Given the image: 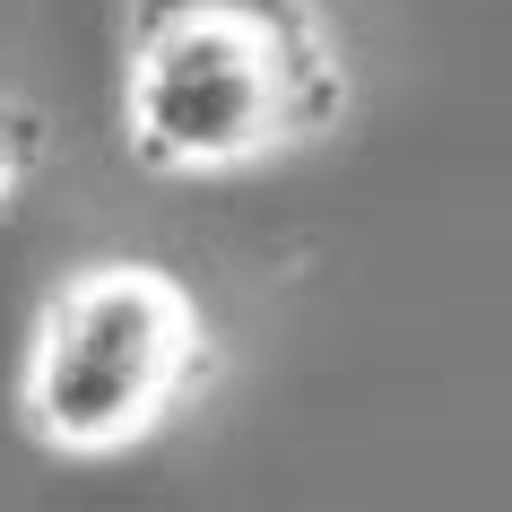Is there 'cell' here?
Returning a JSON list of instances; mask_svg holds the SVG:
<instances>
[{"mask_svg": "<svg viewBox=\"0 0 512 512\" xmlns=\"http://www.w3.org/2000/svg\"><path fill=\"white\" fill-rule=\"evenodd\" d=\"M356 105L322 0H131L122 139L165 183L261 174L322 148Z\"/></svg>", "mask_w": 512, "mask_h": 512, "instance_id": "obj_1", "label": "cell"}, {"mask_svg": "<svg viewBox=\"0 0 512 512\" xmlns=\"http://www.w3.org/2000/svg\"><path fill=\"white\" fill-rule=\"evenodd\" d=\"M217 374V330L165 261H87L44 296L18 356V426L61 460L165 434Z\"/></svg>", "mask_w": 512, "mask_h": 512, "instance_id": "obj_2", "label": "cell"}, {"mask_svg": "<svg viewBox=\"0 0 512 512\" xmlns=\"http://www.w3.org/2000/svg\"><path fill=\"white\" fill-rule=\"evenodd\" d=\"M35 165H44V113L27 96H0V209L35 183Z\"/></svg>", "mask_w": 512, "mask_h": 512, "instance_id": "obj_3", "label": "cell"}]
</instances>
